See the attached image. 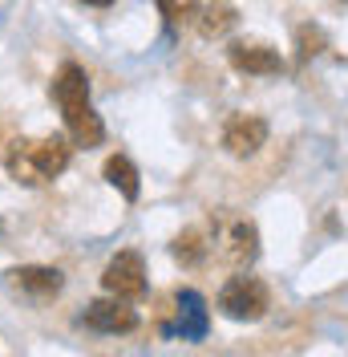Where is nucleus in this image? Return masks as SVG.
Here are the masks:
<instances>
[{
    "mask_svg": "<svg viewBox=\"0 0 348 357\" xmlns=\"http://www.w3.org/2000/svg\"><path fill=\"white\" fill-rule=\"evenodd\" d=\"M49 98L61 110L65 130L77 146L89 151V146H102L106 142V122H102V114L93 110V102H89V77L77 61H65V66L57 69V77L49 86Z\"/></svg>",
    "mask_w": 348,
    "mask_h": 357,
    "instance_id": "1",
    "label": "nucleus"
},
{
    "mask_svg": "<svg viewBox=\"0 0 348 357\" xmlns=\"http://www.w3.org/2000/svg\"><path fill=\"white\" fill-rule=\"evenodd\" d=\"M73 138L49 134V138H17L4 151V171L13 183L21 187H49L53 178L65 175V167L73 162Z\"/></svg>",
    "mask_w": 348,
    "mask_h": 357,
    "instance_id": "2",
    "label": "nucleus"
},
{
    "mask_svg": "<svg viewBox=\"0 0 348 357\" xmlns=\"http://www.w3.org/2000/svg\"><path fill=\"white\" fill-rule=\"evenodd\" d=\"M267 309H271V292H267L260 276L239 272L219 289V312L227 321H235V325H255V321L267 317Z\"/></svg>",
    "mask_w": 348,
    "mask_h": 357,
    "instance_id": "3",
    "label": "nucleus"
},
{
    "mask_svg": "<svg viewBox=\"0 0 348 357\" xmlns=\"http://www.w3.org/2000/svg\"><path fill=\"white\" fill-rule=\"evenodd\" d=\"M4 289L13 296H21V301L45 305V301H53L57 292L65 289V276L57 268H45V264H21V268L4 272Z\"/></svg>",
    "mask_w": 348,
    "mask_h": 357,
    "instance_id": "4",
    "label": "nucleus"
},
{
    "mask_svg": "<svg viewBox=\"0 0 348 357\" xmlns=\"http://www.w3.org/2000/svg\"><path fill=\"white\" fill-rule=\"evenodd\" d=\"M77 325L89 329V333L118 337V333H134V329H138V312H134L130 301H122V296H102V301H89L86 312L77 317Z\"/></svg>",
    "mask_w": 348,
    "mask_h": 357,
    "instance_id": "5",
    "label": "nucleus"
},
{
    "mask_svg": "<svg viewBox=\"0 0 348 357\" xmlns=\"http://www.w3.org/2000/svg\"><path fill=\"white\" fill-rule=\"evenodd\" d=\"M102 289L109 296H122V301L146 296V260L138 252H118L102 272Z\"/></svg>",
    "mask_w": 348,
    "mask_h": 357,
    "instance_id": "6",
    "label": "nucleus"
},
{
    "mask_svg": "<svg viewBox=\"0 0 348 357\" xmlns=\"http://www.w3.org/2000/svg\"><path fill=\"white\" fill-rule=\"evenodd\" d=\"M267 142V122L260 114H231L223 126V151L231 158H251Z\"/></svg>",
    "mask_w": 348,
    "mask_h": 357,
    "instance_id": "7",
    "label": "nucleus"
},
{
    "mask_svg": "<svg viewBox=\"0 0 348 357\" xmlns=\"http://www.w3.org/2000/svg\"><path fill=\"white\" fill-rule=\"evenodd\" d=\"M174 305H178V321H174V325H166V333H178L182 341H203V337H207V329H211L207 301H203L195 289H178Z\"/></svg>",
    "mask_w": 348,
    "mask_h": 357,
    "instance_id": "8",
    "label": "nucleus"
},
{
    "mask_svg": "<svg viewBox=\"0 0 348 357\" xmlns=\"http://www.w3.org/2000/svg\"><path fill=\"white\" fill-rule=\"evenodd\" d=\"M227 61L239 69V73H251V77H276V73H283V57L271 45L231 41L227 45Z\"/></svg>",
    "mask_w": 348,
    "mask_h": 357,
    "instance_id": "9",
    "label": "nucleus"
},
{
    "mask_svg": "<svg viewBox=\"0 0 348 357\" xmlns=\"http://www.w3.org/2000/svg\"><path fill=\"white\" fill-rule=\"evenodd\" d=\"M223 256H227L235 268L255 264V256H260V231H255V223L251 220H235L231 223L227 236H223Z\"/></svg>",
    "mask_w": 348,
    "mask_h": 357,
    "instance_id": "10",
    "label": "nucleus"
},
{
    "mask_svg": "<svg viewBox=\"0 0 348 357\" xmlns=\"http://www.w3.org/2000/svg\"><path fill=\"white\" fill-rule=\"evenodd\" d=\"M235 24H239V13H235L231 0H211V4H203V13H198V33H203L207 41L227 37Z\"/></svg>",
    "mask_w": 348,
    "mask_h": 357,
    "instance_id": "11",
    "label": "nucleus"
},
{
    "mask_svg": "<svg viewBox=\"0 0 348 357\" xmlns=\"http://www.w3.org/2000/svg\"><path fill=\"white\" fill-rule=\"evenodd\" d=\"M106 183L122 195V199H138L142 195V178H138V167H134L126 155H109L106 158Z\"/></svg>",
    "mask_w": 348,
    "mask_h": 357,
    "instance_id": "12",
    "label": "nucleus"
},
{
    "mask_svg": "<svg viewBox=\"0 0 348 357\" xmlns=\"http://www.w3.org/2000/svg\"><path fill=\"white\" fill-rule=\"evenodd\" d=\"M207 252H211V244H207V236L198 227H187L182 236H174V244H171L174 264H182V268H198L207 260Z\"/></svg>",
    "mask_w": 348,
    "mask_h": 357,
    "instance_id": "13",
    "label": "nucleus"
},
{
    "mask_svg": "<svg viewBox=\"0 0 348 357\" xmlns=\"http://www.w3.org/2000/svg\"><path fill=\"white\" fill-rule=\"evenodd\" d=\"M158 13L166 17L171 29H187V24H198L203 4H198V0H158Z\"/></svg>",
    "mask_w": 348,
    "mask_h": 357,
    "instance_id": "14",
    "label": "nucleus"
},
{
    "mask_svg": "<svg viewBox=\"0 0 348 357\" xmlns=\"http://www.w3.org/2000/svg\"><path fill=\"white\" fill-rule=\"evenodd\" d=\"M320 49H324V33H320V29H312V24H304V29L296 33V61L304 66V61H312Z\"/></svg>",
    "mask_w": 348,
    "mask_h": 357,
    "instance_id": "15",
    "label": "nucleus"
},
{
    "mask_svg": "<svg viewBox=\"0 0 348 357\" xmlns=\"http://www.w3.org/2000/svg\"><path fill=\"white\" fill-rule=\"evenodd\" d=\"M81 4H89V8H106V4H113V0H81Z\"/></svg>",
    "mask_w": 348,
    "mask_h": 357,
    "instance_id": "16",
    "label": "nucleus"
},
{
    "mask_svg": "<svg viewBox=\"0 0 348 357\" xmlns=\"http://www.w3.org/2000/svg\"><path fill=\"white\" fill-rule=\"evenodd\" d=\"M340 4H348V0H340Z\"/></svg>",
    "mask_w": 348,
    "mask_h": 357,
    "instance_id": "17",
    "label": "nucleus"
}]
</instances>
